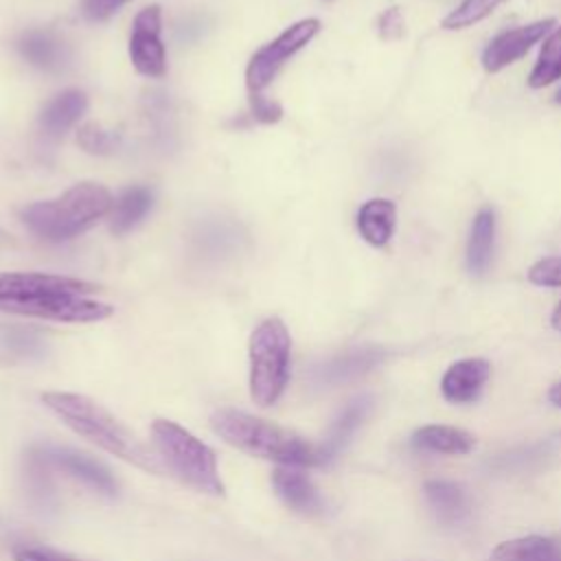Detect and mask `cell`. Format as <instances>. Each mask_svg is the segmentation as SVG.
I'll return each mask as SVG.
<instances>
[{
	"mask_svg": "<svg viewBox=\"0 0 561 561\" xmlns=\"http://www.w3.org/2000/svg\"><path fill=\"white\" fill-rule=\"evenodd\" d=\"M291 335L276 316L259 322L248 342V386L259 408L274 405L289 381Z\"/></svg>",
	"mask_w": 561,
	"mask_h": 561,
	"instance_id": "5b68a950",
	"label": "cell"
},
{
	"mask_svg": "<svg viewBox=\"0 0 561 561\" xmlns=\"http://www.w3.org/2000/svg\"><path fill=\"white\" fill-rule=\"evenodd\" d=\"M370 408H373V399L362 394V397H355L353 401H348V405L335 416V421L331 423L324 440L318 445L324 465L329 460H333L348 445L353 434L359 430V425L370 414Z\"/></svg>",
	"mask_w": 561,
	"mask_h": 561,
	"instance_id": "5bb4252c",
	"label": "cell"
},
{
	"mask_svg": "<svg viewBox=\"0 0 561 561\" xmlns=\"http://www.w3.org/2000/svg\"><path fill=\"white\" fill-rule=\"evenodd\" d=\"M151 443L162 467H167L180 482L213 497L226 493L215 451L193 432L171 419H153Z\"/></svg>",
	"mask_w": 561,
	"mask_h": 561,
	"instance_id": "277c9868",
	"label": "cell"
},
{
	"mask_svg": "<svg viewBox=\"0 0 561 561\" xmlns=\"http://www.w3.org/2000/svg\"><path fill=\"white\" fill-rule=\"evenodd\" d=\"M381 357H383V351L375 348V346L353 348V351H346V353L324 362L316 370V379L327 386L346 383V381H353V379L366 375L368 370H373L381 362Z\"/></svg>",
	"mask_w": 561,
	"mask_h": 561,
	"instance_id": "9a60e30c",
	"label": "cell"
},
{
	"mask_svg": "<svg viewBox=\"0 0 561 561\" xmlns=\"http://www.w3.org/2000/svg\"><path fill=\"white\" fill-rule=\"evenodd\" d=\"M112 193L96 182H81L55 199L33 202L20 210L22 224L39 239L59 243L92 228L112 210Z\"/></svg>",
	"mask_w": 561,
	"mask_h": 561,
	"instance_id": "3957f363",
	"label": "cell"
},
{
	"mask_svg": "<svg viewBox=\"0 0 561 561\" xmlns=\"http://www.w3.org/2000/svg\"><path fill=\"white\" fill-rule=\"evenodd\" d=\"M42 458L48 465L59 467L75 480H81L83 484H88L90 489H94L103 495L112 497L118 491V484H116L112 471L101 460L92 458L90 454H83L72 447H46V449H42Z\"/></svg>",
	"mask_w": 561,
	"mask_h": 561,
	"instance_id": "8fae6325",
	"label": "cell"
},
{
	"mask_svg": "<svg viewBox=\"0 0 561 561\" xmlns=\"http://www.w3.org/2000/svg\"><path fill=\"white\" fill-rule=\"evenodd\" d=\"M412 445L423 451L460 456L476 447V436L454 425H423L412 434Z\"/></svg>",
	"mask_w": 561,
	"mask_h": 561,
	"instance_id": "d6986e66",
	"label": "cell"
},
{
	"mask_svg": "<svg viewBox=\"0 0 561 561\" xmlns=\"http://www.w3.org/2000/svg\"><path fill=\"white\" fill-rule=\"evenodd\" d=\"M554 26V18L537 20L511 31L500 33L491 39V44L482 53V66L486 72H500L513 61H517L522 55H526L533 44H537L548 31Z\"/></svg>",
	"mask_w": 561,
	"mask_h": 561,
	"instance_id": "30bf717a",
	"label": "cell"
},
{
	"mask_svg": "<svg viewBox=\"0 0 561 561\" xmlns=\"http://www.w3.org/2000/svg\"><path fill=\"white\" fill-rule=\"evenodd\" d=\"M15 561H81L77 557L57 552V550H48V548H20L13 554Z\"/></svg>",
	"mask_w": 561,
	"mask_h": 561,
	"instance_id": "f546056e",
	"label": "cell"
},
{
	"mask_svg": "<svg viewBox=\"0 0 561 561\" xmlns=\"http://www.w3.org/2000/svg\"><path fill=\"white\" fill-rule=\"evenodd\" d=\"M250 107H252V116L261 123H276L283 116L280 103H276L274 99H267L263 92L250 94Z\"/></svg>",
	"mask_w": 561,
	"mask_h": 561,
	"instance_id": "83f0119b",
	"label": "cell"
},
{
	"mask_svg": "<svg viewBox=\"0 0 561 561\" xmlns=\"http://www.w3.org/2000/svg\"><path fill=\"white\" fill-rule=\"evenodd\" d=\"M528 280L539 287H561V256H546L533 263Z\"/></svg>",
	"mask_w": 561,
	"mask_h": 561,
	"instance_id": "4316f807",
	"label": "cell"
},
{
	"mask_svg": "<svg viewBox=\"0 0 561 561\" xmlns=\"http://www.w3.org/2000/svg\"><path fill=\"white\" fill-rule=\"evenodd\" d=\"M397 226V206L390 199L375 197L359 206L357 210V230L362 239L375 248H383Z\"/></svg>",
	"mask_w": 561,
	"mask_h": 561,
	"instance_id": "ac0fdd59",
	"label": "cell"
},
{
	"mask_svg": "<svg viewBox=\"0 0 561 561\" xmlns=\"http://www.w3.org/2000/svg\"><path fill=\"white\" fill-rule=\"evenodd\" d=\"M15 46L28 64L42 70H61L70 57L64 39L50 31H26L20 35Z\"/></svg>",
	"mask_w": 561,
	"mask_h": 561,
	"instance_id": "e0dca14e",
	"label": "cell"
},
{
	"mask_svg": "<svg viewBox=\"0 0 561 561\" xmlns=\"http://www.w3.org/2000/svg\"><path fill=\"white\" fill-rule=\"evenodd\" d=\"M129 0H81V13L90 22H103L112 18Z\"/></svg>",
	"mask_w": 561,
	"mask_h": 561,
	"instance_id": "f1b7e54d",
	"label": "cell"
},
{
	"mask_svg": "<svg viewBox=\"0 0 561 561\" xmlns=\"http://www.w3.org/2000/svg\"><path fill=\"white\" fill-rule=\"evenodd\" d=\"M491 364L482 357H467L451 364L443 379L440 392L449 403H471L480 397L484 383L489 381Z\"/></svg>",
	"mask_w": 561,
	"mask_h": 561,
	"instance_id": "4fadbf2b",
	"label": "cell"
},
{
	"mask_svg": "<svg viewBox=\"0 0 561 561\" xmlns=\"http://www.w3.org/2000/svg\"><path fill=\"white\" fill-rule=\"evenodd\" d=\"M2 311L28 316V318H42V320H55V322H99L114 313V307L107 302L90 300L85 296L77 294H59V296H44L26 302H2Z\"/></svg>",
	"mask_w": 561,
	"mask_h": 561,
	"instance_id": "52a82bcc",
	"label": "cell"
},
{
	"mask_svg": "<svg viewBox=\"0 0 561 561\" xmlns=\"http://www.w3.org/2000/svg\"><path fill=\"white\" fill-rule=\"evenodd\" d=\"M77 142L83 151L96 153V156H110L116 151L121 138L112 129L101 127L99 123H85L77 131Z\"/></svg>",
	"mask_w": 561,
	"mask_h": 561,
	"instance_id": "484cf974",
	"label": "cell"
},
{
	"mask_svg": "<svg viewBox=\"0 0 561 561\" xmlns=\"http://www.w3.org/2000/svg\"><path fill=\"white\" fill-rule=\"evenodd\" d=\"M85 110H88L85 92L77 88H68L44 105L39 114V127L46 136L59 138L85 114Z\"/></svg>",
	"mask_w": 561,
	"mask_h": 561,
	"instance_id": "2e32d148",
	"label": "cell"
},
{
	"mask_svg": "<svg viewBox=\"0 0 561 561\" xmlns=\"http://www.w3.org/2000/svg\"><path fill=\"white\" fill-rule=\"evenodd\" d=\"M502 2H506V0H462L454 11H449L443 18L440 26L447 31L473 26V24L482 22L486 15H491Z\"/></svg>",
	"mask_w": 561,
	"mask_h": 561,
	"instance_id": "d4e9b609",
	"label": "cell"
},
{
	"mask_svg": "<svg viewBox=\"0 0 561 561\" xmlns=\"http://www.w3.org/2000/svg\"><path fill=\"white\" fill-rule=\"evenodd\" d=\"M96 289H99L96 285L81 278H72V276L37 274V272H0V305L26 302V300L59 296V294L85 296Z\"/></svg>",
	"mask_w": 561,
	"mask_h": 561,
	"instance_id": "ba28073f",
	"label": "cell"
},
{
	"mask_svg": "<svg viewBox=\"0 0 561 561\" xmlns=\"http://www.w3.org/2000/svg\"><path fill=\"white\" fill-rule=\"evenodd\" d=\"M561 79V26H557L543 42L539 57L528 75L530 88H546Z\"/></svg>",
	"mask_w": 561,
	"mask_h": 561,
	"instance_id": "603a6c76",
	"label": "cell"
},
{
	"mask_svg": "<svg viewBox=\"0 0 561 561\" xmlns=\"http://www.w3.org/2000/svg\"><path fill=\"white\" fill-rule=\"evenodd\" d=\"M495 243V215L491 208L478 210L471 224L469 243H467V267L471 274H484Z\"/></svg>",
	"mask_w": 561,
	"mask_h": 561,
	"instance_id": "44dd1931",
	"label": "cell"
},
{
	"mask_svg": "<svg viewBox=\"0 0 561 561\" xmlns=\"http://www.w3.org/2000/svg\"><path fill=\"white\" fill-rule=\"evenodd\" d=\"M548 399H550V403H552V405L561 408V381H559V383H554V386L548 390Z\"/></svg>",
	"mask_w": 561,
	"mask_h": 561,
	"instance_id": "1f68e13d",
	"label": "cell"
},
{
	"mask_svg": "<svg viewBox=\"0 0 561 561\" xmlns=\"http://www.w3.org/2000/svg\"><path fill=\"white\" fill-rule=\"evenodd\" d=\"M42 403L61 419L75 434L90 440L99 449L136 465L149 473H162V462L151 454L136 434L123 425L110 410H105L94 399L79 392L46 390L42 392Z\"/></svg>",
	"mask_w": 561,
	"mask_h": 561,
	"instance_id": "6da1fadb",
	"label": "cell"
},
{
	"mask_svg": "<svg viewBox=\"0 0 561 561\" xmlns=\"http://www.w3.org/2000/svg\"><path fill=\"white\" fill-rule=\"evenodd\" d=\"M489 561H561V548L541 535H528L502 541Z\"/></svg>",
	"mask_w": 561,
	"mask_h": 561,
	"instance_id": "ffe728a7",
	"label": "cell"
},
{
	"mask_svg": "<svg viewBox=\"0 0 561 561\" xmlns=\"http://www.w3.org/2000/svg\"><path fill=\"white\" fill-rule=\"evenodd\" d=\"M162 13L160 7L151 4L134 18L129 35V59L131 66L145 77H162L167 72V48L160 37Z\"/></svg>",
	"mask_w": 561,
	"mask_h": 561,
	"instance_id": "9c48e42d",
	"label": "cell"
},
{
	"mask_svg": "<svg viewBox=\"0 0 561 561\" xmlns=\"http://www.w3.org/2000/svg\"><path fill=\"white\" fill-rule=\"evenodd\" d=\"M550 322H552V327H554L557 331H561V300H559V305L554 307V311H552V318H550Z\"/></svg>",
	"mask_w": 561,
	"mask_h": 561,
	"instance_id": "d6a6232c",
	"label": "cell"
},
{
	"mask_svg": "<svg viewBox=\"0 0 561 561\" xmlns=\"http://www.w3.org/2000/svg\"><path fill=\"white\" fill-rule=\"evenodd\" d=\"M320 31V20L305 18L287 26L278 37L261 46L248 61L245 68V83L250 94L263 92L280 72V68L300 50L305 48Z\"/></svg>",
	"mask_w": 561,
	"mask_h": 561,
	"instance_id": "8992f818",
	"label": "cell"
},
{
	"mask_svg": "<svg viewBox=\"0 0 561 561\" xmlns=\"http://www.w3.org/2000/svg\"><path fill=\"white\" fill-rule=\"evenodd\" d=\"M213 432L228 445L283 467H320V447L307 438L248 414L237 408H219L210 414Z\"/></svg>",
	"mask_w": 561,
	"mask_h": 561,
	"instance_id": "7a4b0ae2",
	"label": "cell"
},
{
	"mask_svg": "<svg viewBox=\"0 0 561 561\" xmlns=\"http://www.w3.org/2000/svg\"><path fill=\"white\" fill-rule=\"evenodd\" d=\"M272 486L276 495L296 513L318 515L324 508V500L313 480L298 467H276L272 473Z\"/></svg>",
	"mask_w": 561,
	"mask_h": 561,
	"instance_id": "7c38bea8",
	"label": "cell"
},
{
	"mask_svg": "<svg viewBox=\"0 0 561 561\" xmlns=\"http://www.w3.org/2000/svg\"><path fill=\"white\" fill-rule=\"evenodd\" d=\"M554 101H557V103H561V90H559V92H557V96H554Z\"/></svg>",
	"mask_w": 561,
	"mask_h": 561,
	"instance_id": "836d02e7",
	"label": "cell"
},
{
	"mask_svg": "<svg viewBox=\"0 0 561 561\" xmlns=\"http://www.w3.org/2000/svg\"><path fill=\"white\" fill-rule=\"evenodd\" d=\"M425 497L443 519H456L467 508L465 491L449 480H427L423 484Z\"/></svg>",
	"mask_w": 561,
	"mask_h": 561,
	"instance_id": "cb8c5ba5",
	"label": "cell"
},
{
	"mask_svg": "<svg viewBox=\"0 0 561 561\" xmlns=\"http://www.w3.org/2000/svg\"><path fill=\"white\" fill-rule=\"evenodd\" d=\"M401 33H403L401 11L397 7H392L386 13H381V18H379V35L383 39H397V37H401Z\"/></svg>",
	"mask_w": 561,
	"mask_h": 561,
	"instance_id": "4dcf8cb0",
	"label": "cell"
},
{
	"mask_svg": "<svg viewBox=\"0 0 561 561\" xmlns=\"http://www.w3.org/2000/svg\"><path fill=\"white\" fill-rule=\"evenodd\" d=\"M153 193L147 186H131L121 193V197L112 204L110 210V228L114 234H125L134 226L142 221V217L151 210Z\"/></svg>",
	"mask_w": 561,
	"mask_h": 561,
	"instance_id": "7402d4cb",
	"label": "cell"
}]
</instances>
